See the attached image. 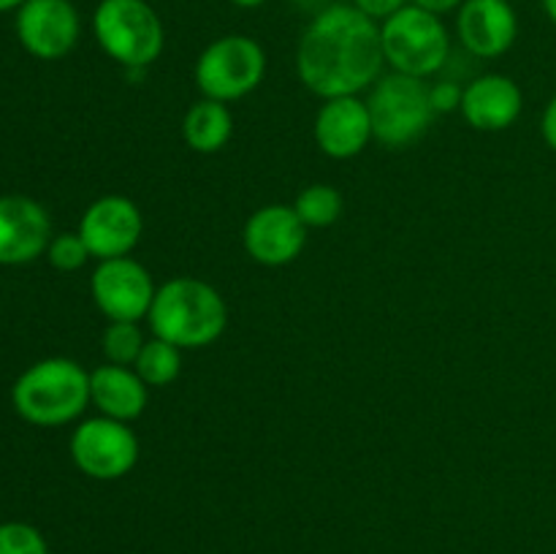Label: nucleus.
Wrapping results in <instances>:
<instances>
[{
    "mask_svg": "<svg viewBox=\"0 0 556 554\" xmlns=\"http://www.w3.org/2000/svg\"><path fill=\"white\" fill-rule=\"evenodd\" d=\"M380 25L356 5L334 3L313 16L299 38L296 74L318 98L358 96L383 76Z\"/></svg>",
    "mask_w": 556,
    "mask_h": 554,
    "instance_id": "obj_1",
    "label": "nucleus"
},
{
    "mask_svg": "<svg viewBox=\"0 0 556 554\" xmlns=\"http://www.w3.org/2000/svg\"><path fill=\"white\" fill-rule=\"evenodd\" d=\"M152 337L172 342L179 351L215 345L228 326L226 299L199 277H172L157 286L150 315Z\"/></svg>",
    "mask_w": 556,
    "mask_h": 554,
    "instance_id": "obj_2",
    "label": "nucleus"
},
{
    "mask_svg": "<svg viewBox=\"0 0 556 554\" xmlns=\"http://www.w3.org/2000/svg\"><path fill=\"white\" fill-rule=\"evenodd\" d=\"M11 405L33 427H63L90 405V373L74 358H41L14 380Z\"/></svg>",
    "mask_w": 556,
    "mask_h": 554,
    "instance_id": "obj_3",
    "label": "nucleus"
},
{
    "mask_svg": "<svg viewBox=\"0 0 556 554\" xmlns=\"http://www.w3.org/2000/svg\"><path fill=\"white\" fill-rule=\"evenodd\" d=\"M98 47L125 71H144L166 47L157 11L147 0H101L92 14Z\"/></svg>",
    "mask_w": 556,
    "mask_h": 554,
    "instance_id": "obj_4",
    "label": "nucleus"
},
{
    "mask_svg": "<svg viewBox=\"0 0 556 554\" xmlns=\"http://www.w3.org/2000/svg\"><path fill=\"white\" fill-rule=\"evenodd\" d=\"M367 109L375 141L389 150H405L421 141L438 117L429 101L427 79L396 71L383 74L369 87Z\"/></svg>",
    "mask_w": 556,
    "mask_h": 554,
    "instance_id": "obj_5",
    "label": "nucleus"
},
{
    "mask_svg": "<svg viewBox=\"0 0 556 554\" xmlns=\"http://www.w3.org/2000/svg\"><path fill=\"white\" fill-rule=\"evenodd\" d=\"M386 65L396 74L429 79L451 60V33L438 14L407 3L380 22Z\"/></svg>",
    "mask_w": 556,
    "mask_h": 554,
    "instance_id": "obj_6",
    "label": "nucleus"
},
{
    "mask_svg": "<svg viewBox=\"0 0 556 554\" xmlns=\"http://www.w3.org/2000/svg\"><path fill=\"white\" fill-rule=\"evenodd\" d=\"M266 76V52L250 36L215 38L199 54L193 68L195 87L204 98L231 103L258 90Z\"/></svg>",
    "mask_w": 556,
    "mask_h": 554,
    "instance_id": "obj_7",
    "label": "nucleus"
},
{
    "mask_svg": "<svg viewBox=\"0 0 556 554\" xmlns=\"http://www.w3.org/2000/svg\"><path fill=\"white\" fill-rule=\"evenodd\" d=\"M71 459L92 481H119L139 462V438L130 424L96 416L76 424L71 435Z\"/></svg>",
    "mask_w": 556,
    "mask_h": 554,
    "instance_id": "obj_8",
    "label": "nucleus"
},
{
    "mask_svg": "<svg viewBox=\"0 0 556 554\" xmlns=\"http://www.w3.org/2000/svg\"><path fill=\"white\" fill-rule=\"evenodd\" d=\"M155 291L150 269L130 255L98 261L90 277L92 302L109 320H144L155 302Z\"/></svg>",
    "mask_w": 556,
    "mask_h": 554,
    "instance_id": "obj_9",
    "label": "nucleus"
},
{
    "mask_svg": "<svg viewBox=\"0 0 556 554\" xmlns=\"http://www.w3.org/2000/svg\"><path fill=\"white\" fill-rule=\"evenodd\" d=\"M79 11L71 0H25L16 11V38L38 60H60L76 47Z\"/></svg>",
    "mask_w": 556,
    "mask_h": 554,
    "instance_id": "obj_10",
    "label": "nucleus"
},
{
    "mask_svg": "<svg viewBox=\"0 0 556 554\" xmlns=\"http://www.w3.org/2000/svg\"><path fill=\"white\" fill-rule=\"evenodd\" d=\"M76 231L85 239L92 259H123L139 244L144 217L128 196H103L87 206Z\"/></svg>",
    "mask_w": 556,
    "mask_h": 554,
    "instance_id": "obj_11",
    "label": "nucleus"
},
{
    "mask_svg": "<svg viewBox=\"0 0 556 554\" xmlns=\"http://www.w3.org/2000/svg\"><path fill=\"white\" fill-rule=\"evenodd\" d=\"M244 250L261 266H286L302 255L307 226L288 204H266L248 217L242 231Z\"/></svg>",
    "mask_w": 556,
    "mask_h": 554,
    "instance_id": "obj_12",
    "label": "nucleus"
},
{
    "mask_svg": "<svg viewBox=\"0 0 556 554\" xmlns=\"http://www.w3.org/2000/svg\"><path fill=\"white\" fill-rule=\"evenodd\" d=\"M52 242L49 212L30 196H0V266H22L47 255Z\"/></svg>",
    "mask_w": 556,
    "mask_h": 554,
    "instance_id": "obj_13",
    "label": "nucleus"
},
{
    "mask_svg": "<svg viewBox=\"0 0 556 554\" xmlns=\"http://www.w3.org/2000/svg\"><path fill=\"white\" fill-rule=\"evenodd\" d=\"M318 150L334 161H351L367 150L372 136V117L367 101L358 96L326 98L313 123Z\"/></svg>",
    "mask_w": 556,
    "mask_h": 554,
    "instance_id": "obj_14",
    "label": "nucleus"
},
{
    "mask_svg": "<svg viewBox=\"0 0 556 554\" xmlns=\"http://www.w3.org/2000/svg\"><path fill=\"white\" fill-rule=\"evenodd\" d=\"M456 36L472 58H503L519 38V16L508 0H465L456 14Z\"/></svg>",
    "mask_w": 556,
    "mask_h": 554,
    "instance_id": "obj_15",
    "label": "nucleus"
},
{
    "mask_svg": "<svg viewBox=\"0 0 556 554\" xmlns=\"http://www.w3.org/2000/svg\"><path fill=\"white\" fill-rule=\"evenodd\" d=\"M521 109H525V96L510 76L483 74L465 85L459 112L470 128L497 134L508 130L519 119Z\"/></svg>",
    "mask_w": 556,
    "mask_h": 554,
    "instance_id": "obj_16",
    "label": "nucleus"
},
{
    "mask_svg": "<svg viewBox=\"0 0 556 554\" xmlns=\"http://www.w3.org/2000/svg\"><path fill=\"white\" fill-rule=\"evenodd\" d=\"M147 402L150 386L134 367L101 364L90 373V405H96L101 416L130 424L147 411Z\"/></svg>",
    "mask_w": 556,
    "mask_h": 554,
    "instance_id": "obj_17",
    "label": "nucleus"
},
{
    "mask_svg": "<svg viewBox=\"0 0 556 554\" xmlns=\"http://www.w3.org/2000/svg\"><path fill=\"white\" fill-rule=\"evenodd\" d=\"M233 136V114L228 103L201 98L185 112L182 117V139L185 144L201 155L220 152Z\"/></svg>",
    "mask_w": 556,
    "mask_h": 554,
    "instance_id": "obj_18",
    "label": "nucleus"
},
{
    "mask_svg": "<svg viewBox=\"0 0 556 554\" xmlns=\"http://www.w3.org/2000/svg\"><path fill=\"white\" fill-rule=\"evenodd\" d=\"M134 369L150 389L172 386L179 378V373H182V351L172 345V342L161 340V337H150L144 348H141Z\"/></svg>",
    "mask_w": 556,
    "mask_h": 554,
    "instance_id": "obj_19",
    "label": "nucleus"
},
{
    "mask_svg": "<svg viewBox=\"0 0 556 554\" xmlns=\"http://www.w3.org/2000/svg\"><path fill=\"white\" fill-rule=\"evenodd\" d=\"M291 206L296 210L299 221L307 228H326L331 226V223L340 221L345 201H342V193L334 185L315 182L307 185V188L296 196V201H293Z\"/></svg>",
    "mask_w": 556,
    "mask_h": 554,
    "instance_id": "obj_20",
    "label": "nucleus"
},
{
    "mask_svg": "<svg viewBox=\"0 0 556 554\" xmlns=\"http://www.w3.org/2000/svg\"><path fill=\"white\" fill-rule=\"evenodd\" d=\"M144 335L136 320H109L101 337V351L109 364H119V367H134L139 358L141 348H144Z\"/></svg>",
    "mask_w": 556,
    "mask_h": 554,
    "instance_id": "obj_21",
    "label": "nucleus"
},
{
    "mask_svg": "<svg viewBox=\"0 0 556 554\" xmlns=\"http://www.w3.org/2000/svg\"><path fill=\"white\" fill-rule=\"evenodd\" d=\"M90 250H87L85 239L79 237V231H65L52 237L47 248V261L60 272H76L90 261Z\"/></svg>",
    "mask_w": 556,
    "mask_h": 554,
    "instance_id": "obj_22",
    "label": "nucleus"
},
{
    "mask_svg": "<svg viewBox=\"0 0 556 554\" xmlns=\"http://www.w3.org/2000/svg\"><path fill=\"white\" fill-rule=\"evenodd\" d=\"M0 554H49V546L33 525L3 521L0 525Z\"/></svg>",
    "mask_w": 556,
    "mask_h": 554,
    "instance_id": "obj_23",
    "label": "nucleus"
},
{
    "mask_svg": "<svg viewBox=\"0 0 556 554\" xmlns=\"http://www.w3.org/2000/svg\"><path fill=\"white\" fill-rule=\"evenodd\" d=\"M462 96H465V87L454 79H440L434 85H429V101H432L434 114L459 112Z\"/></svg>",
    "mask_w": 556,
    "mask_h": 554,
    "instance_id": "obj_24",
    "label": "nucleus"
},
{
    "mask_svg": "<svg viewBox=\"0 0 556 554\" xmlns=\"http://www.w3.org/2000/svg\"><path fill=\"white\" fill-rule=\"evenodd\" d=\"M407 3H410V0H353V5H356L362 14H367L369 20H375V22L389 20L391 14H396L400 9H405Z\"/></svg>",
    "mask_w": 556,
    "mask_h": 554,
    "instance_id": "obj_25",
    "label": "nucleus"
},
{
    "mask_svg": "<svg viewBox=\"0 0 556 554\" xmlns=\"http://www.w3.org/2000/svg\"><path fill=\"white\" fill-rule=\"evenodd\" d=\"M541 134H543V139H546V144L556 152V96L546 103V109H543Z\"/></svg>",
    "mask_w": 556,
    "mask_h": 554,
    "instance_id": "obj_26",
    "label": "nucleus"
},
{
    "mask_svg": "<svg viewBox=\"0 0 556 554\" xmlns=\"http://www.w3.org/2000/svg\"><path fill=\"white\" fill-rule=\"evenodd\" d=\"M413 5H418V9L429 11V14H451V11H459L462 5H465V0H410Z\"/></svg>",
    "mask_w": 556,
    "mask_h": 554,
    "instance_id": "obj_27",
    "label": "nucleus"
},
{
    "mask_svg": "<svg viewBox=\"0 0 556 554\" xmlns=\"http://www.w3.org/2000/svg\"><path fill=\"white\" fill-rule=\"evenodd\" d=\"M228 3H233L237 9H258V5H264L266 0H228Z\"/></svg>",
    "mask_w": 556,
    "mask_h": 554,
    "instance_id": "obj_28",
    "label": "nucleus"
},
{
    "mask_svg": "<svg viewBox=\"0 0 556 554\" xmlns=\"http://www.w3.org/2000/svg\"><path fill=\"white\" fill-rule=\"evenodd\" d=\"M22 3L25 0H0V14H5V11H20Z\"/></svg>",
    "mask_w": 556,
    "mask_h": 554,
    "instance_id": "obj_29",
    "label": "nucleus"
},
{
    "mask_svg": "<svg viewBox=\"0 0 556 554\" xmlns=\"http://www.w3.org/2000/svg\"><path fill=\"white\" fill-rule=\"evenodd\" d=\"M543 11H546L548 20L556 25V0H543Z\"/></svg>",
    "mask_w": 556,
    "mask_h": 554,
    "instance_id": "obj_30",
    "label": "nucleus"
}]
</instances>
